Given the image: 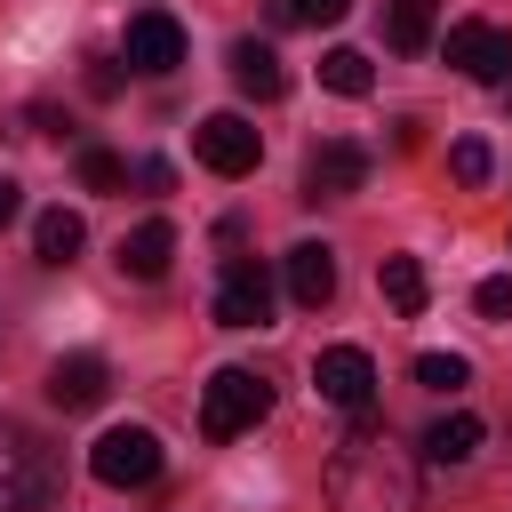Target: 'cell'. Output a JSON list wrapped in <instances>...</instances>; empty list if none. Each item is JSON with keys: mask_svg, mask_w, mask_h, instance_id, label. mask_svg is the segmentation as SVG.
Segmentation results:
<instances>
[{"mask_svg": "<svg viewBox=\"0 0 512 512\" xmlns=\"http://www.w3.org/2000/svg\"><path fill=\"white\" fill-rule=\"evenodd\" d=\"M416 496H424L416 456L376 416H352V432L328 448V504L336 512H416Z\"/></svg>", "mask_w": 512, "mask_h": 512, "instance_id": "1", "label": "cell"}, {"mask_svg": "<svg viewBox=\"0 0 512 512\" xmlns=\"http://www.w3.org/2000/svg\"><path fill=\"white\" fill-rule=\"evenodd\" d=\"M264 408H272V384H264L256 368H216L208 392H200V432H208V440H240Z\"/></svg>", "mask_w": 512, "mask_h": 512, "instance_id": "2", "label": "cell"}, {"mask_svg": "<svg viewBox=\"0 0 512 512\" xmlns=\"http://www.w3.org/2000/svg\"><path fill=\"white\" fill-rule=\"evenodd\" d=\"M88 472H96L104 488H152V480H160V432L112 424V432L88 448Z\"/></svg>", "mask_w": 512, "mask_h": 512, "instance_id": "3", "label": "cell"}, {"mask_svg": "<svg viewBox=\"0 0 512 512\" xmlns=\"http://www.w3.org/2000/svg\"><path fill=\"white\" fill-rule=\"evenodd\" d=\"M48 488H56L48 448H40L24 424H0V512H32Z\"/></svg>", "mask_w": 512, "mask_h": 512, "instance_id": "4", "label": "cell"}, {"mask_svg": "<svg viewBox=\"0 0 512 512\" xmlns=\"http://www.w3.org/2000/svg\"><path fill=\"white\" fill-rule=\"evenodd\" d=\"M272 320V272L256 256H224L216 280V328H264Z\"/></svg>", "mask_w": 512, "mask_h": 512, "instance_id": "5", "label": "cell"}, {"mask_svg": "<svg viewBox=\"0 0 512 512\" xmlns=\"http://www.w3.org/2000/svg\"><path fill=\"white\" fill-rule=\"evenodd\" d=\"M312 384H320V400H336L344 416H368V400H376V360H368L360 344H328V352L312 360Z\"/></svg>", "mask_w": 512, "mask_h": 512, "instance_id": "6", "label": "cell"}, {"mask_svg": "<svg viewBox=\"0 0 512 512\" xmlns=\"http://www.w3.org/2000/svg\"><path fill=\"white\" fill-rule=\"evenodd\" d=\"M192 152H200L216 176H248V168L264 160V136H256L240 112H208V120L192 128Z\"/></svg>", "mask_w": 512, "mask_h": 512, "instance_id": "7", "label": "cell"}, {"mask_svg": "<svg viewBox=\"0 0 512 512\" xmlns=\"http://www.w3.org/2000/svg\"><path fill=\"white\" fill-rule=\"evenodd\" d=\"M360 184H368V144H352V136L312 144V160H304V200H344V192H360Z\"/></svg>", "mask_w": 512, "mask_h": 512, "instance_id": "8", "label": "cell"}, {"mask_svg": "<svg viewBox=\"0 0 512 512\" xmlns=\"http://www.w3.org/2000/svg\"><path fill=\"white\" fill-rule=\"evenodd\" d=\"M448 64L464 72V80H504L512 72V32L504 24H448Z\"/></svg>", "mask_w": 512, "mask_h": 512, "instance_id": "9", "label": "cell"}, {"mask_svg": "<svg viewBox=\"0 0 512 512\" xmlns=\"http://www.w3.org/2000/svg\"><path fill=\"white\" fill-rule=\"evenodd\" d=\"M120 48H128V64H136V72H176V64H184V24H176L168 8H136Z\"/></svg>", "mask_w": 512, "mask_h": 512, "instance_id": "10", "label": "cell"}, {"mask_svg": "<svg viewBox=\"0 0 512 512\" xmlns=\"http://www.w3.org/2000/svg\"><path fill=\"white\" fill-rule=\"evenodd\" d=\"M112 392V368L96 360V352H64L56 368H48V400L64 408V416H80V408H96Z\"/></svg>", "mask_w": 512, "mask_h": 512, "instance_id": "11", "label": "cell"}, {"mask_svg": "<svg viewBox=\"0 0 512 512\" xmlns=\"http://www.w3.org/2000/svg\"><path fill=\"white\" fill-rule=\"evenodd\" d=\"M280 272H288V296H296L304 312H320V304L336 296V256H328L320 240H296V248L280 256Z\"/></svg>", "mask_w": 512, "mask_h": 512, "instance_id": "12", "label": "cell"}, {"mask_svg": "<svg viewBox=\"0 0 512 512\" xmlns=\"http://www.w3.org/2000/svg\"><path fill=\"white\" fill-rule=\"evenodd\" d=\"M232 80H240V96H256V104L288 96V72H280V56H272L264 40H232Z\"/></svg>", "mask_w": 512, "mask_h": 512, "instance_id": "13", "label": "cell"}, {"mask_svg": "<svg viewBox=\"0 0 512 512\" xmlns=\"http://www.w3.org/2000/svg\"><path fill=\"white\" fill-rule=\"evenodd\" d=\"M168 256H176V232H168L160 216H152V224H136V232L120 240V272H128V280H160V272H168Z\"/></svg>", "mask_w": 512, "mask_h": 512, "instance_id": "14", "label": "cell"}, {"mask_svg": "<svg viewBox=\"0 0 512 512\" xmlns=\"http://www.w3.org/2000/svg\"><path fill=\"white\" fill-rule=\"evenodd\" d=\"M480 440H488V424L456 408V416H440V424L424 432V456H432V464H464V456H480Z\"/></svg>", "mask_w": 512, "mask_h": 512, "instance_id": "15", "label": "cell"}, {"mask_svg": "<svg viewBox=\"0 0 512 512\" xmlns=\"http://www.w3.org/2000/svg\"><path fill=\"white\" fill-rule=\"evenodd\" d=\"M32 248H40V264H72V256L88 248V224H80L72 208H48V216L32 224Z\"/></svg>", "mask_w": 512, "mask_h": 512, "instance_id": "16", "label": "cell"}, {"mask_svg": "<svg viewBox=\"0 0 512 512\" xmlns=\"http://www.w3.org/2000/svg\"><path fill=\"white\" fill-rule=\"evenodd\" d=\"M376 280H384V304H392L400 320H416V312H424V264H416V256H384V272H376Z\"/></svg>", "mask_w": 512, "mask_h": 512, "instance_id": "17", "label": "cell"}, {"mask_svg": "<svg viewBox=\"0 0 512 512\" xmlns=\"http://www.w3.org/2000/svg\"><path fill=\"white\" fill-rule=\"evenodd\" d=\"M320 88H328V96H368L376 72H368L360 48H328V56H320Z\"/></svg>", "mask_w": 512, "mask_h": 512, "instance_id": "18", "label": "cell"}, {"mask_svg": "<svg viewBox=\"0 0 512 512\" xmlns=\"http://www.w3.org/2000/svg\"><path fill=\"white\" fill-rule=\"evenodd\" d=\"M384 32H392V48H424L432 40V0H384Z\"/></svg>", "mask_w": 512, "mask_h": 512, "instance_id": "19", "label": "cell"}, {"mask_svg": "<svg viewBox=\"0 0 512 512\" xmlns=\"http://www.w3.org/2000/svg\"><path fill=\"white\" fill-rule=\"evenodd\" d=\"M72 168H80V184H88V192H120V184H128V160H120V152H104V144H80V160H72Z\"/></svg>", "mask_w": 512, "mask_h": 512, "instance_id": "20", "label": "cell"}, {"mask_svg": "<svg viewBox=\"0 0 512 512\" xmlns=\"http://www.w3.org/2000/svg\"><path fill=\"white\" fill-rule=\"evenodd\" d=\"M416 384H432V392H464V384H472V360H464V352H416Z\"/></svg>", "mask_w": 512, "mask_h": 512, "instance_id": "21", "label": "cell"}, {"mask_svg": "<svg viewBox=\"0 0 512 512\" xmlns=\"http://www.w3.org/2000/svg\"><path fill=\"white\" fill-rule=\"evenodd\" d=\"M488 168H496V160H488L480 136H456V144H448V176H456V184H488Z\"/></svg>", "mask_w": 512, "mask_h": 512, "instance_id": "22", "label": "cell"}, {"mask_svg": "<svg viewBox=\"0 0 512 512\" xmlns=\"http://www.w3.org/2000/svg\"><path fill=\"white\" fill-rule=\"evenodd\" d=\"M352 0H272V24H336Z\"/></svg>", "mask_w": 512, "mask_h": 512, "instance_id": "23", "label": "cell"}, {"mask_svg": "<svg viewBox=\"0 0 512 512\" xmlns=\"http://www.w3.org/2000/svg\"><path fill=\"white\" fill-rule=\"evenodd\" d=\"M472 304H480V320H512V280L496 272V280H480L472 288Z\"/></svg>", "mask_w": 512, "mask_h": 512, "instance_id": "24", "label": "cell"}, {"mask_svg": "<svg viewBox=\"0 0 512 512\" xmlns=\"http://www.w3.org/2000/svg\"><path fill=\"white\" fill-rule=\"evenodd\" d=\"M88 96H120V64H88Z\"/></svg>", "mask_w": 512, "mask_h": 512, "instance_id": "25", "label": "cell"}, {"mask_svg": "<svg viewBox=\"0 0 512 512\" xmlns=\"http://www.w3.org/2000/svg\"><path fill=\"white\" fill-rule=\"evenodd\" d=\"M136 184H144V192H168V184H176V168H168V160H144V168H136Z\"/></svg>", "mask_w": 512, "mask_h": 512, "instance_id": "26", "label": "cell"}, {"mask_svg": "<svg viewBox=\"0 0 512 512\" xmlns=\"http://www.w3.org/2000/svg\"><path fill=\"white\" fill-rule=\"evenodd\" d=\"M16 208H24V192H16V176H0V224H16Z\"/></svg>", "mask_w": 512, "mask_h": 512, "instance_id": "27", "label": "cell"}]
</instances>
